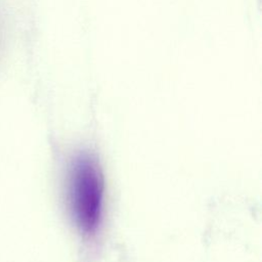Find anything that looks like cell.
<instances>
[{
    "mask_svg": "<svg viewBox=\"0 0 262 262\" xmlns=\"http://www.w3.org/2000/svg\"><path fill=\"white\" fill-rule=\"evenodd\" d=\"M66 201L79 233L85 238L95 237L104 220L105 184L100 163L94 154L80 150L69 160Z\"/></svg>",
    "mask_w": 262,
    "mask_h": 262,
    "instance_id": "6da1fadb",
    "label": "cell"
}]
</instances>
